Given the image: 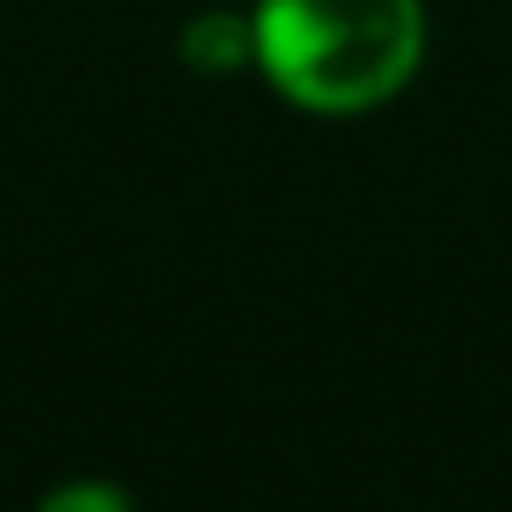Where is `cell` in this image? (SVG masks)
<instances>
[{
    "label": "cell",
    "mask_w": 512,
    "mask_h": 512,
    "mask_svg": "<svg viewBox=\"0 0 512 512\" xmlns=\"http://www.w3.org/2000/svg\"><path fill=\"white\" fill-rule=\"evenodd\" d=\"M256 66L310 114H364L423 60L417 0H262Z\"/></svg>",
    "instance_id": "1"
},
{
    "label": "cell",
    "mask_w": 512,
    "mask_h": 512,
    "mask_svg": "<svg viewBox=\"0 0 512 512\" xmlns=\"http://www.w3.org/2000/svg\"><path fill=\"white\" fill-rule=\"evenodd\" d=\"M185 60L197 66V72H227V66H239L245 54H256V24H239V18H227V12H203L191 30H185Z\"/></svg>",
    "instance_id": "2"
},
{
    "label": "cell",
    "mask_w": 512,
    "mask_h": 512,
    "mask_svg": "<svg viewBox=\"0 0 512 512\" xmlns=\"http://www.w3.org/2000/svg\"><path fill=\"white\" fill-rule=\"evenodd\" d=\"M36 512H131V501L114 483H66V489H54Z\"/></svg>",
    "instance_id": "3"
}]
</instances>
